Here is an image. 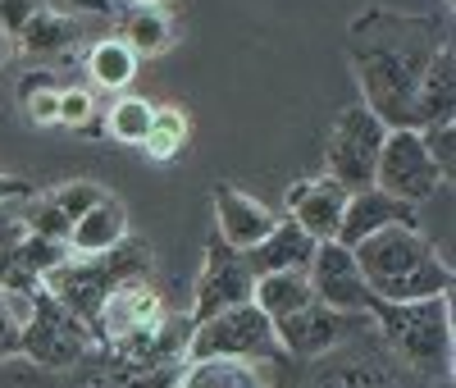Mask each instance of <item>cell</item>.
I'll return each mask as SVG.
<instances>
[{
	"label": "cell",
	"instance_id": "cell-28",
	"mask_svg": "<svg viewBox=\"0 0 456 388\" xmlns=\"http://www.w3.org/2000/svg\"><path fill=\"white\" fill-rule=\"evenodd\" d=\"M73 252H69V243H55V238H42V233H23V238L14 243V260H19V269L23 275H32L37 284H42L55 265H64Z\"/></svg>",
	"mask_w": 456,
	"mask_h": 388
},
{
	"label": "cell",
	"instance_id": "cell-37",
	"mask_svg": "<svg viewBox=\"0 0 456 388\" xmlns=\"http://www.w3.org/2000/svg\"><path fill=\"white\" fill-rule=\"evenodd\" d=\"M10 51H14V42H10V37H5V32H0V64H5V60H10Z\"/></svg>",
	"mask_w": 456,
	"mask_h": 388
},
{
	"label": "cell",
	"instance_id": "cell-16",
	"mask_svg": "<svg viewBox=\"0 0 456 388\" xmlns=\"http://www.w3.org/2000/svg\"><path fill=\"white\" fill-rule=\"evenodd\" d=\"M83 37H87V23L78 14H60V10H37L23 32L14 37V46L32 60H42V64H60L64 55H73L83 46Z\"/></svg>",
	"mask_w": 456,
	"mask_h": 388
},
{
	"label": "cell",
	"instance_id": "cell-22",
	"mask_svg": "<svg viewBox=\"0 0 456 388\" xmlns=\"http://www.w3.org/2000/svg\"><path fill=\"white\" fill-rule=\"evenodd\" d=\"M174 388H265L251 361H183Z\"/></svg>",
	"mask_w": 456,
	"mask_h": 388
},
{
	"label": "cell",
	"instance_id": "cell-9",
	"mask_svg": "<svg viewBox=\"0 0 456 388\" xmlns=\"http://www.w3.org/2000/svg\"><path fill=\"white\" fill-rule=\"evenodd\" d=\"M306 284H311L315 301L338 310V316H365L374 301L365 279H361V265H356L352 247H342V243H315V256L306 265Z\"/></svg>",
	"mask_w": 456,
	"mask_h": 388
},
{
	"label": "cell",
	"instance_id": "cell-29",
	"mask_svg": "<svg viewBox=\"0 0 456 388\" xmlns=\"http://www.w3.org/2000/svg\"><path fill=\"white\" fill-rule=\"evenodd\" d=\"M101 197H105V187H96V183H87V178H73V183L51 187V202L64 211V219H69V224L78 219V215H87Z\"/></svg>",
	"mask_w": 456,
	"mask_h": 388
},
{
	"label": "cell",
	"instance_id": "cell-4",
	"mask_svg": "<svg viewBox=\"0 0 456 388\" xmlns=\"http://www.w3.org/2000/svg\"><path fill=\"white\" fill-rule=\"evenodd\" d=\"M274 357H283L274 325L256 301L228 306L219 316L192 325L187 347H183V361H251L256 366V361H274Z\"/></svg>",
	"mask_w": 456,
	"mask_h": 388
},
{
	"label": "cell",
	"instance_id": "cell-21",
	"mask_svg": "<svg viewBox=\"0 0 456 388\" xmlns=\"http://www.w3.org/2000/svg\"><path fill=\"white\" fill-rule=\"evenodd\" d=\"M251 301H256L270 320H283V316H292V310L311 306L315 293H311L306 275H265V279L251 284Z\"/></svg>",
	"mask_w": 456,
	"mask_h": 388
},
{
	"label": "cell",
	"instance_id": "cell-23",
	"mask_svg": "<svg viewBox=\"0 0 456 388\" xmlns=\"http://www.w3.org/2000/svg\"><path fill=\"white\" fill-rule=\"evenodd\" d=\"M306 388H397V379L379 366V361H365V357H333L329 366H320Z\"/></svg>",
	"mask_w": 456,
	"mask_h": 388
},
{
	"label": "cell",
	"instance_id": "cell-3",
	"mask_svg": "<svg viewBox=\"0 0 456 388\" xmlns=\"http://www.w3.org/2000/svg\"><path fill=\"white\" fill-rule=\"evenodd\" d=\"M370 320L388 347L429 379H452V297H425V301H370Z\"/></svg>",
	"mask_w": 456,
	"mask_h": 388
},
{
	"label": "cell",
	"instance_id": "cell-30",
	"mask_svg": "<svg viewBox=\"0 0 456 388\" xmlns=\"http://www.w3.org/2000/svg\"><path fill=\"white\" fill-rule=\"evenodd\" d=\"M23 306H28V297H10V293H0V361L19 357V329H23Z\"/></svg>",
	"mask_w": 456,
	"mask_h": 388
},
{
	"label": "cell",
	"instance_id": "cell-17",
	"mask_svg": "<svg viewBox=\"0 0 456 388\" xmlns=\"http://www.w3.org/2000/svg\"><path fill=\"white\" fill-rule=\"evenodd\" d=\"M452 42L429 60L420 87L411 101V128H429V124H452L456 114V64H452Z\"/></svg>",
	"mask_w": 456,
	"mask_h": 388
},
{
	"label": "cell",
	"instance_id": "cell-38",
	"mask_svg": "<svg viewBox=\"0 0 456 388\" xmlns=\"http://www.w3.org/2000/svg\"><path fill=\"white\" fill-rule=\"evenodd\" d=\"M128 5H156V10H165L169 0H128Z\"/></svg>",
	"mask_w": 456,
	"mask_h": 388
},
{
	"label": "cell",
	"instance_id": "cell-2",
	"mask_svg": "<svg viewBox=\"0 0 456 388\" xmlns=\"http://www.w3.org/2000/svg\"><path fill=\"white\" fill-rule=\"evenodd\" d=\"M361 279L370 297L379 301H425V297H452V265L434 252V243L420 228H384L352 247Z\"/></svg>",
	"mask_w": 456,
	"mask_h": 388
},
{
	"label": "cell",
	"instance_id": "cell-33",
	"mask_svg": "<svg viewBox=\"0 0 456 388\" xmlns=\"http://www.w3.org/2000/svg\"><path fill=\"white\" fill-rule=\"evenodd\" d=\"M37 10H42V0H0V32L14 42V37L23 32V23H28Z\"/></svg>",
	"mask_w": 456,
	"mask_h": 388
},
{
	"label": "cell",
	"instance_id": "cell-19",
	"mask_svg": "<svg viewBox=\"0 0 456 388\" xmlns=\"http://www.w3.org/2000/svg\"><path fill=\"white\" fill-rule=\"evenodd\" d=\"M124 32H119V42L142 60H151V55H165V51H174V42H178V23L165 14V10H156V5H133L128 14H124V23H119Z\"/></svg>",
	"mask_w": 456,
	"mask_h": 388
},
{
	"label": "cell",
	"instance_id": "cell-26",
	"mask_svg": "<svg viewBox=\"0 0 456 388\" xmlns=\"http://www.w3.org/2000/svg\"><path fill=\"white\" fill-rule=\"evenodd\" d=\"M60 128H73L83 137H105V114H101L92 87L60 83Z\"/></svg>",
	"mask_w": 456,
	"mask_h": 388
},
{
	"label": "cell",
	"instance_id": "cell-27",
	"mask_svg": "<svg viewBox=\"0 0 456 388\" xmlns=\"http://www.w3.org/2000/svg\"><path fill=\"white\" fill-rule=\"evenodd\" d=\"M151 120H156V105H151L146 96H119V101L105 110V133L114 142L142 146V137L151 133Z\"/></svg>",
	"mask_w": 456,
	"mask_h": 388
},
{
	"label": "cell",
	"instance_id": "cell-25",
	"mask_svg": "<svg viewBox=\"0 0 456 388\" xmlns=\"http://www.w3.org/2000/svg\"><path fill=\"white\" fill-rule=\"evenodd\" d=\"M187 137H192L187 114H183L178 105H156V120H151V133L142 137V151H146V161L169 165L174 155H183Z\"/></svg>",
	"mask_w": 456,
	"mask_h": 388
},
{
	"label": "cell",
	"instance_id": "cell-15",
	"mask_svg": "<svg viewBox=\"0 0 456 388\" xmlns=\"http://www.w3.org/2000/svg\"><path fill=\"white\" fill-rule=\"evenodd\" d=\"M311 256H315V243L288 215L265 233L251 252H242V260H247V269L256 279H265V275H306Z\"/></svg>",
	"mask_w": 456,
	"mask_h": 388
},
{
	"label": "cell",
	"instance_id": "cell-35",
	"mask_svg": "<svg viewBox=\"0 0 456 388\" xmlns=\"http://www.w3.org/2000/svg\"><path fill=\"white\" fill-rule=\"evenodd\" d=\"M73 14H110L114 10V0H69Z\"/></svg>",
	"mask_w": 456,
	"mask_h": 388
},
{
	"label": "cell",
	"instance_id": "cell-8",
	"mask_svg": "<svg viewBox=\"0 0 456 388\" xmlns=\"http://www.w3.org/2000/svg\"><path fill=\"white\" fill-rule=\"evenodd\" d=\"M251 284H256V275L247 269L242 252H233L219 233H210V238H206V256H201V275H197L192 316H187V320L201 325V320L219 316V310H228V306L251 301Z\"/></svg>",
	"mask_w": 456,
	"mask_h": 388
},
{
	"label": "cell",
	"instance_id": "cell-18",
	"mask_svg": "<svg viewBox=\"0 0 456 388\" xmlns=\"http://www.w3.org/2000/svg\"><path fill=\"white\" fill-rule=\"evenodd\" d=\"M124 238H128V206L105 192V197H101L87 215L73 219V228H69V252H73V256H105L110 247H119Z\"/></svg>",
	"mask_w": 456,
	"mask_h": 388
},
{
	"label": "cell",
	"instance_id": "cell-1",
	"mask_svg": "<svg viewBox=\"0 0 456 388\" xmlns=\"http://www.w3.org/2000/svg\"><path fill=\"white\" fill-rule=\"evenodd\" d=\"M447 46V28L438 14H402V10H365L347 28V55L356 83L365 92V110L384 128H411V101L429 69V60Z\"/></svg>",
	"mask_w": 456,
	"mask_h": 388
},
{
	"label": "cell",
	"instance_id": "cell-11",
	"mask_svg": "<svg viewBox=\"0 0 456 388\" xmlns=\"http://www.w3.org/2000/svg\"><path fill=\"white\" fill-rule=\"evenodd\" d=\"M420 228V206H406L397 197H388V192L379 187H365V192H347V206H342V224H338V238L342 247H361L365 238H374V233L384 228Z\"/></svg>",
	"mask_w": 456,
	"mask_h": 388
},
{
	"label": "cell",
	"instance_id": "cell-32",
	"mask_svg": "<svg viewBox=\"0 0 456 388\" xmlns=\"http://www.w3.org/2000/svg\"><path fill=\"white\" fill-rule=\"evenodd\" d=\"M37 288H42V284H37L32 275H23L19 260H14V243L0 238V293H10V297H32Z\"/></svg>",
	"mask_w": 456,
	"mask_h": 388
},
{
	"label": "cell",
	"instance_id": "cell-14",
	"mask_svg": "<svg viewBox=\"0 0 456 388\" xmlns=\"http://www.w3.org/2000/svg\"><path fill=\"white\" fill-rule=\"evenodd\" d=\"M210 202H215V233L233 247V252H251L265 233H270L274 224H279V215L265 206V202H256V197H247L242 187H233V183H215L210 187Z\"/></svg>",
	"mask_w": 456,
	"mask_h": 388
},
{
	"label": "cell",
	"instance_id": "cell-20",
	"mask_svg": "<svg viewBox=\"0 0 456 388\" xmlns=\"http://www.w3.org/2000/svg\"><path fill=\"white\" fill-rule=\"evenodd\" d=\"M137 55L119 42V37H101V42L87 46V73L101 92H128L137 78Z\"/></svg>",
	"mask_w": 456,
	"mask_h": 388
},
{
	"label": "cell",
	"instance_id": "cell-6",
	"mask_svg": "<svg viewBox=\"0 0 456 388\" xmlns=\"http://www.w3.org/2000/svg\"><path fill=\"white\" fill-rule=\"evenodd\" d=\"M388 128L374 120L365 105H347L329 128L324 146V174L342 192H365L374 187V165H379V146H384Z\"/></svg>",
	"mask_w": 456,
	"mask_h": 388
},
{
	"label": "cell",
	"instance_id": "cell-12",
	"mask_svg": "<svg viewBox=\"0 0 456 388\" xmlns=\"http://www.w3.org/2000/svg\"><path fill=\"white\" fill-rule=\"evenodd\" d=\"M270 325H274V338H279V352H292V357H329L352 334L347 316H338V310H329L320 301L292 310L283 320H270Z\"/></svg>",
	"mask_w": 456,
	"mask_h": 388
},
{
	"label": "cell",
	"instance_id": "cell-34",
	"mask_svg": "<svg viewBox=\"0 0 456 388\" xmlns=\"http://www.w3.org/2000/svg\"><path fill=\"white\" fill-rule=\"evenodd\" d=\"M32 183L28 178H19V174H0V211H14L19 202H28L32 197Z\"/></svg>",
	"mask_w": 456,
	"mask_h": 388
},
{
	"label": "cell",
	"instance_id": "cell-5",
	"mask_svg": "<svg viewBox=\"0 0 456 388\" xmlns=\"http://www.w3.org/2000/svg\"><path fill=\"white\" fill-rule=\"evenodd\" d=\"M96 352V338L87 334V325L46 293L37 288L23 306V329H19V357L37 361L42 370H73L78 361H87Z\"/></svg>",
	"mask_w": 456,
	"mask_h": 388
},
{
	"label": "cell",
	"instance_id": "cell-13",
	"mask_svg": "<svg viewBox=\"0 0 456 388\" xmlns=\"http://www.w3.org/2000/svg\"><path fill=\"white\" fill-rule=\"evenodd\" d=\"M283 206H288V219L306 233L311 243H333L338 224H342V206H347V192H342L329 174H320V178L292 183Z\"/></svg>",
	"mask_w": 456,
	"mask_h": 388
},
{
	"label": "cell",
	"instance_id": "cell-24",
	"mask_svg": "<svg viewBox=\"0 0 456 388\" xmlns=\"http://www.w3.org/2000/svg\"><path fill=\"white\" fill-rule=\"evenodd\" d=\"M19 105L32 128H60V78L51 69H32L19 78Z\"/></svg>",
	"mask_w": 456,
	"mask_h": 388
},
{
	"label": "cell",
	"instance_id": "cell-10",
	"mask_svg": "<svg viewBox=\"0 0 456 388\" xmlns=\"http://www.w3.org/2000/svg\"><path fill=\"white\" fill-rule=\"evenodd\" d=\"M42 288L69 310V316H78L87 325V334L96 338L101 306H105V297L114 288V279H110V269H105L101 256H69L64 265H55L51 275L42 279Z\"/></svg>",
	"mask_w": 456,
	"mask_h": 388
},
{
	"label": "cell",
	"instance_id": "cell-7",
	"mask_svg": "<svg viewBox=\"0 0 456 388\" xmlns=\"http://www.w3.org/2000/svg\"><path fill=\"white\" fill-rule=\"evenodd\" d=\"M447 183V174L434 165V155L425 151L415 128H388L384 146H379V165H374V187L388 197L420 206L429 197H438V187Z\"/></svg>",
	"mask_w": 456,
	"mask_h": 388
},
{
	"label": "cell",
	"instance_id": "cell-36",
	"mask_svg": "<svg viewBox=\"0 0 456 388\" xmlns=\"http://www.w3.org/2000/svg\"><path fill=\"white\" fill-rule=\"evenodd\" d=\"M0 238H5V243H19V238H23L19 215H5V211H0Z\"/></svg>",
	"mask_w": 456,
	"mask_h": 388
},
{
	"label": "cell",
	"instance_id": "cell-31",
	"mask_svg": "<svg viewBox=\"0 0 456 388\" xmlns=\"http://www.w3.org/2000/svg\"><path fill=\"white\" fill-rule=\"evenodd\" d=\"M415 133H420L425 151L434 155V165L443 174H452V165H456V124H429V128H415Z\"/></svg>",
	"mask_w": 456,
	"mask_h": 388
}]
</instances>
